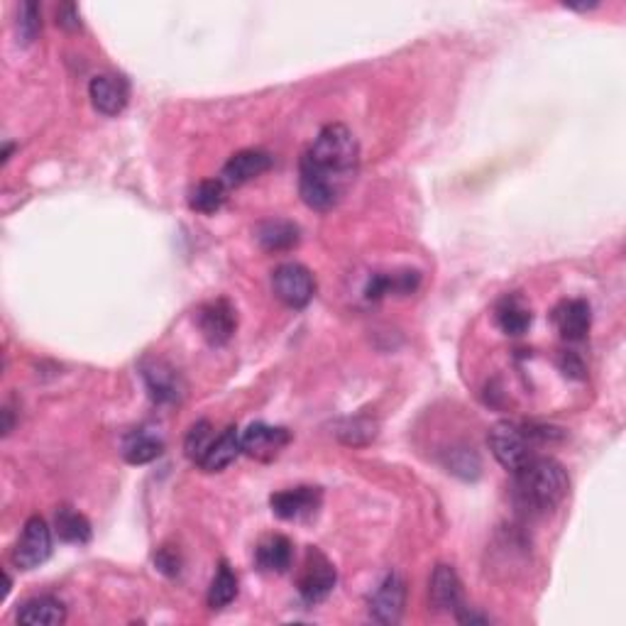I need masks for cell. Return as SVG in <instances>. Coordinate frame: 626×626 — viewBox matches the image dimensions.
<instances>
[{"mask_svg":"<svg viewBox=\"0 0 626 626\" xmlns=\"http://www.w3.org/2000/svg\"><path fill=\"white\" fill-rule=\"evenodd\" d=\"M49 556H52V531L42 516H32L25 521V529L10 553V560L18 570H35L47 563Z\"/></svg>","mask_w":626,"mask_h":626,"instance_id":"cell-4","label":"cell"},{"mask_svg":"<svg viewBox=\"0 0 626 626\" xmlns=\"http://www.w3.org/2000/svg\"><path fill=\"white\" fill-rule=\"evenodd\" d=\"M42 30V15H40V5L37 3H23L18 8V37L23 45H30V42L37 40Z\"/></svg>","mask_w":626,"mask_h":626,"instance_id":"cell-28","label":"cell"},{"mask_svg":"<svg viewBox=\"0 0 626 626\" xmlns=\"http://www.w3.org/2000/svg\"><path fill=\"white\" fill-rule=\"evenodd\" d=\"M243 441V453L257 460H272L289 446L291 433L282 426H267V424H252L245 433H240Z\"/></svg>","mask_w":626,"mask_h":626,"instance_id":"cell-11","label":"cell"},{"mask_svg":"<svg viewBox=\"0 0 626 626\" xmlns=\"http://www.w3.org/2000/svg\"><path fill=\"white\" fill-rule=\"evenodd\" d=\"M360 167V145L345 125L333 123L318 133L304 152L299 164L301 201L313 211H333L350 186L355 184Z\"/></svg>","mask_w":626,"mask_h":626,"instance_id":"cell-1","label":"cell"},{"mask_svg":"<svg viewBox=\"0 0 626 626\" xmlns=\"http://www.w3.org/2000/svg\"><path fill=\"white\" fill-rule=\"evenodd\" d=\"M142 377H145L147 392H150L152 402L157 404H174L179 399V375L167 365V362H147L142 367Z\"/></svg>","mask_w":626,"mask_h":626,"instance_id":"cell-15","label":"cell"},{"mask_svg":"<svg viewBox=\"0 0 626 626\" xmlns=\"http://www.w3.org/2000/svg\"><path fill=\"white\" fill-rule=\"evenodd\" d=\"M446 468L463 480H477L482 472L480 455L472 448H453L446 455Z\"/></svg>","mask_w":626,"mask_h":626,"instance_id":"cell-26","label":"cell"},{"mask_svg":"<svg viewBox=\"0 0 626 626\" xmlns=\"http://www.w3.org/2000/svg\"><path fill=\"white\" fill-rule=\"evenodd\" d=\"M240 453H243V441H240L238 428L228 426L221 436L213 438L206 455L199 460V468L203 472H221L228 468L230 463H235V458H238Z\"/></svg>","mask_w":626,"mask_h":626,"instance_id":"cell-16","label":"cell"},{"mask_svg":"<svg viewBox=\"0 0 626 626\" xmlns=\"http://www.w3.org/2000/svg\"><path fill=\"white\" fill-rule=\"evenodd\" d=\"M225 194H228V186H225L221 179L201 181V184L196 186L189 196L191 211L203 213V216H211V213L221 211V206L225 203Z\"/></svg>","mask_w":626,"mask_h":626,"instance_id":"cell-24","label":"cell"},{"mask_svg":"<svg viewBox=\"0 0 626 626\" xmlns=\"http://www.w3.org/2000/svg\"><path fill=\"white\" fill-rule=\"evenodd\" d=\"M272 167V157L265 150H243L238 155L228 159V164L223 167L221 181L228 189L233 186H243L247 181L257 179L260 174H265Z\"/></svg>","mask_w":626,"mask_h":626,"instance_id":"cell-12","label":"cell"},{"mask_svg":"<svg viewBox=\"0 0 626 626\" xmlns=\"http://www.w3.org/2000/svg\"><path fill=\"white\" fill-rule=\"evenodd\" d=\"M164 453V443L147 431L130 433L123 446V455L130 465H145Z\"/></svg>","mask_w":626,"mask_h":626,"instance_id":"cell-23","label":"cell"},{"mask_svg":"<svg viewBox=\"0 0 626 626\" xmlns=\"http://www.w3.org/2000/svg\"><path fill=\"white\" fill-rule=\"evenodd\" d=\"M89 96L98 113L113 118V115H120L125 111V106H128L130 84L120 74H101L96 79H91Z\"/></svg>","mask_w":626,"mask_h":626,"instance_id":"cell-8","label":"cell"},{"mask_svg":"<svg viewBox=\"0 0 626 626\" xmlns=\"http://www.w3.org/2000/svg\"><path fill=\"white\" fill-rule=\"evenodd\" d=\"M419 282L421 274L416 269H404V272L394 274H372V279L365 287V296L377 301L387 294H411L419 287Z\"/></svg>","mask_w":626,"mask_h":626,"instance_id":"cell-19","label":"cell"},{"mask_svg":"<svg viewBox=\"0 0 626 626\" xmlns=\"http://www.w3.org/2000/svg\"><path fill=\"white\" fill-rule=\"evenodd\" d=\"M257 243L267 252H287L299 245V225L284 221V218H272L257 225Z\"/></svg>","mask_w":626,"mask_h":626,"instance_id":"cell-18","label":"cell"},{"mask_svg":"<svg viewBox=\"0 0 626 626\" xmlns=\"http://www.w3.org/2000/svg\"><path fill=\"white\" fill-rule=\"evenodd\" d=\"M291 556H294V548H291V541L287 536H267L265 541H260L255 551V560L260 565V570L265 573H284L289 570Z\"/></svg>","mask_w":626,"mask_h":626,"instance_id":"cell-21","label":"cell"},{"mask_svg":"<svg viewBox=\"0 0 626 626\" xmlns=\"http://www.w3.org/2000/svg\"><path fill=\"white\" fill-rule=\"evenodd\" d=\"M238 597V578L230 570L228 563L218 565L216 578L211 580V587H208V607L211 609H223L228 607L230 602Z\"/></svg>","mask_w":626,"mask_h":626,"instance_id":"cell-25","label":"cell"},{"mask_svg":"<svg viewBox=\"0 0 626 626\" xmlns=\"http://www.w3.org/2000/svg\"><path fill=\"white\" fill-rule=\"evenodd\" d=\"M323 494L318 487H294V490H284L269 497V507H272L274 516L284 521H299L309 519L321 507Z\"/></svg>","mask_w":626,"mask_h":626,"instance_id":"cell-10","label":"cell"},{"mask_svg":"<svg viewBox=\"0 0 626 626\" xmlns=\"http://www.w3.org/2000/svg\"><path fill=\"white\" fill-rule=\"evenodd\" d=\"M494 318H497V326L507 336H524L529 331L531 321H534L531 309L519 296H504L497 304V309H494Z\"/></svg>","mask_w":626,"mask_h":626,"instance_id":"cell-20","label":"cell"},{"mask_svg":"<svg viewBox=\"0 0 626 626\" xmlns=\"http://www.w3.org/2000/svg\"><path fill=\"white\" fill-rule=\"evenodd\" d=\"M553 321H556L558 333L570 343H578L590 333L592 326V309L585 299H570L556 306L553 311Z\"/></svg>","mask_w":626,"mask_h":626,"instance_id":"cell-13","label":"cell"},{"mask_svg":"<svg viewBox=\"0 0 626 626\" xmlns=\"http://www.w3.org/2000/svg\"><path fill=\"white\" fill-rule=\"evenodd\" d=\"M560 367H563V372L568 377H575V380H580L582 372H585V367H582V362L575 358L573 353H563V358H560Z\"/></svg>","mask_w":626,"mask_h":626,"instance_id":"cell-31","label":"cell"},{"mask_svg":"<svg viewBox=\"0 0 626 626\" xmlns=\"http://www.w3.org/2000/svg\"><path fill=\"white\" fill-rule=\"evenodd\" d=\"M338 582V573L333 563L316 548H309L304 568L299 573V595L306 604H318L326 600Z\"/></svg>","mask_w":626,"mask_h":626,"instance_id":"cell-6","label":"cell"},{"mask_svg":"<svg viewBox=\"0 0 626 626\" xmlns=\"http://www.w3.org/2000/svg\"><path fill=\"white\" fill-rule=\"evenodd\" d=\"M18 622L27 626H59L67 622V607L52 595L32 597L18 609Z\"/></svg>","mask_w":626,"mask_h":626,"instance_id":"cell-17","label":"cell"},{"mask_svg":"<svg viewBox=\"0 0 626 626\" xmlns=\"http://www.w3.org/2000/svg\"><path fill=\"white\" fill-rule=\"evenodd\" d=\"M428 597L438 612H455L463 607V585L450 565H436L428 585Z\"/></svg>","mask_w":626,"mask_h":626,"instance_id":"cell-14","label":"cell"},{"mask_svg":"<svg viewBox=\"0 0 626 626\" xmlns=\"http://www.w3.org/2000/svg\"><path fill=\"white\" fill-rule=\"evenodd\" d=\"M196 323H199V331H201V336L206 338V343L213 345V348H221V345H225L230 338L235 336V328H238V313H235L230 301L216 299L201 306L199 316H196Z\"/></svg>","mask_w":626,"mask_h":626,"instance_id":"cell-7","label":"cell"},{"mask_svg":"<svg viewBox=\"0 0 626 626\" xmlns=\"http://www.w3.org/2000/svg\"><path fill=\"white\" fill-rule=\"evenodd\" d=\"M213 443V426L208 421H199V424L191 426V431L186 433V441H184V453L186 458L194 460L199 465V460L206 455L208 446Z\"/></svg>","mask_w":626,"mask_h":626,"instance_id":"cell-27","label":"cell"},{"mask_svg":"<svg viewBox=\"0 0 626 626\" xmlns=\"http://www.w3.org/2000/svg\"><path fill=\"white\" fill-rule=\"evenodd\" d=\"M272 289L289 309H304L316 294V279L299 262H284L272 272Z\"/></svg>","mask_w":626,"mask_h":626,"instance_id":"cell-5","label":"cell"},{"mask_svg":"<svg viewBox=\"0 0 626 626\" xmlns=\"http://www.w3.org/2000/svg\"><path fill=\"white\" fill-rule=\"evenodd\" d=\"M570 480L563 465L553 458L529 460L514 472V502L526 514H548L568 494Z\"/></svg>","mask_w":626,"mask_h":626,"instance_id":"cell-2","label":"cell"},{"mask_svg":"<svg viewBox=\"0 0 626 626\" xmlns=\"http://www.w3.org/2000/svg\"><path fill=\"white\" fill-rule=\"evenodd\" d=\"M155 563H157V568L162 570L164 575H179V570H181L179 553H177V551H172V548H167V546L159 548V553H157Z\"/></svg>","mask_w":626,"mask_h":626,"instance_id":"cell-29","label":"cell"},{"mask_svg":"<svg viewBox=\"0 0 626 626\" xmlns=\"http://www.w3.org/2000/svg\"><path fill=\"white\" fill-rule=\"evenodd\" d=\"M54 529H57V536L62 538L64 543H76V546L89 543L93 534L91 521L71 507L59 509L57 521H54Z\"/></svg>","mask_w":626,"mask_h":626,"instance_id":"cell-22","label":"cell"},{"mask_svg":"<svg viewBox=\"0 0 626 626\" xmlns=\"http://www.w3.org/2000/svg\"><path fill=\"white\" fill-rule=\"evenodd\" d=\"M556 436L553 428L546 426H531V424H516V421H499L490 428V443L492 455L504 470L516 472L524 468L529 460L536 458L538 443H546Z\"/></svg>","mask_w":626,"mask_h":626,"instance_id":"cell-3","label":"cell"},{"mask_svg":"<svg viewBox=\"0 0 626 626\" xmlns=\"http://www.w3.org/2000/svg\"><path fill=\"white\" fill-rule=\"evenodd\" d=\"M406 585L397 573H389L370 595V614L380 624H397L404 614Z\"/></svg>","mask_w":626,"mask_h":626,"instance_id":"cell-9","label":"cell"},{"mask_svg":"<svg viewBox=\"0 0 626 626\" xmlns=\"http://www.w3.org/2000/svg\"><path fill=\"white\" fill-rule=\"evenodd\" d=\"M57 25L64 27V30H79L81 20H79V10H76V5L67 3L57 10Z\"/></svg>","mask_w":626,"mask_h":626,"instance_id":"cell-30","label":"cell"}]
</instances>
